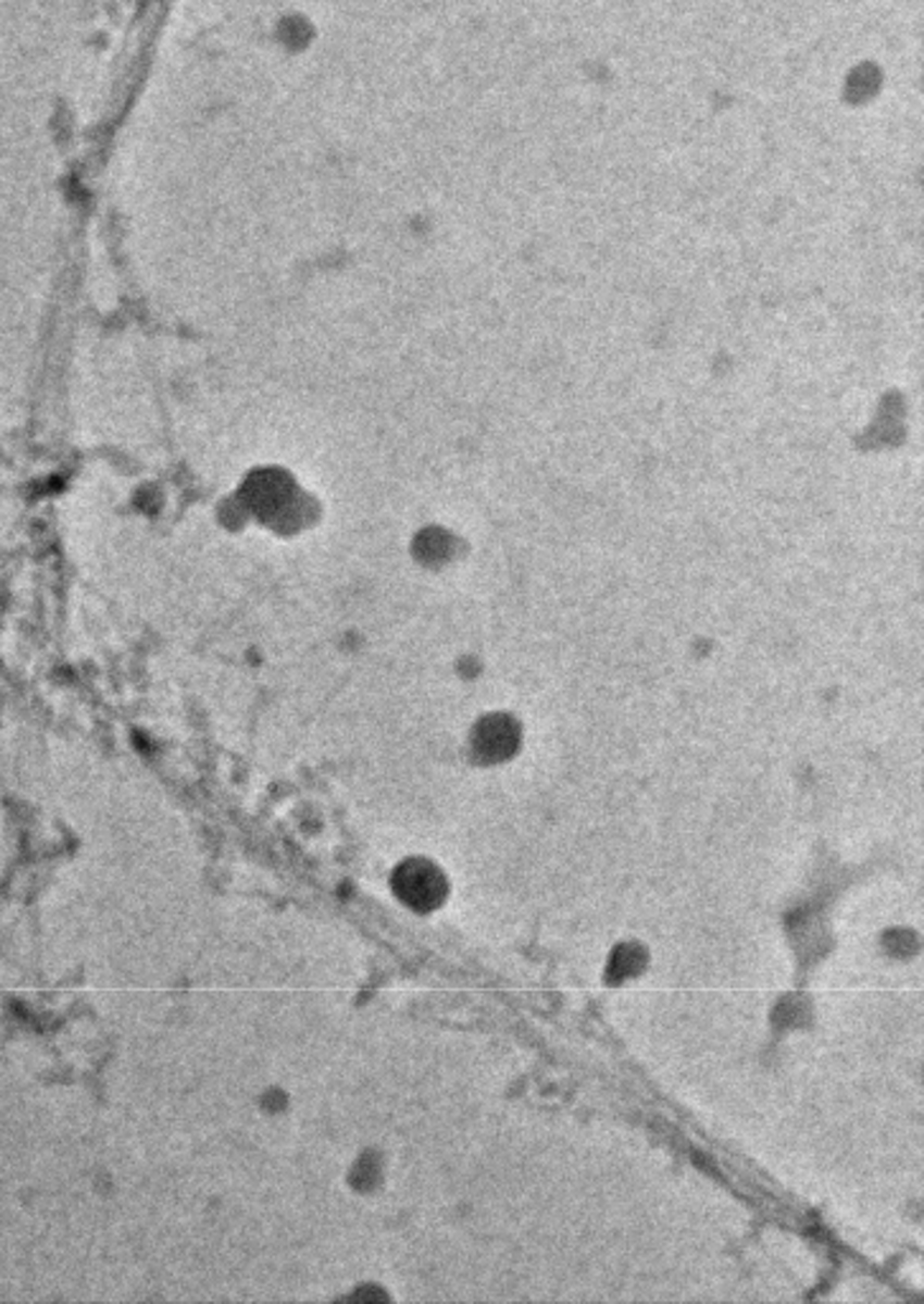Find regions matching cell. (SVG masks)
I'll use <instances>...</instances> for the list:
<instances>
[{"label":"cell","mask_w":924,"mask_h":1304,"mask_svg":"<svg viewBox=\"0 0 924 1304\" xmlns=\"http://www.w3.org/2000/svg\"><path fill=\"white\" fill-rule=\"evenodd\" d=\"M635 945H627V948L616 951L614 960H611V968H614V976H620V979H629V976L637 973L635 964H642V958H635Z\"/></svg>","instance_id":"3"},{"label":"cell","mask_w":924,"mask_h":1304,"mask_svg":"<svg viewBox=\"0 0 924 1304\" xmlns=\"http://www.w3.org/2000/svg\"><path fill=\"white\" fill-rule=\"evenodd\" d=\"M402 894H405V899L415 902V905H434V902L441 897V879L430 874L426 869H410L402 874L400 879Z\"/></svg>","instance_id":"2"},{"label":"cell","mask_w":924,"mask_h":1304,"mask_svg":"<svg viewBox=\"0 0 924 1304\" xmlns=\"http://www.w3.org/2000/svg\"><path fill=\"white\" fill-rule=\"evenodd\" d=\"M233 525L260 527L275 538L303 535L314 520V497L305 484L280 464H258L227 497Z\"/></svg>","instance_id":"1"}]
</instances>
